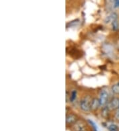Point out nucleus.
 Segmentation results:
<instances>
[{
	"instance_id": "obj_15",
	"label": "nucleus",
	"mask_w": 119,
	"mask_h": 131,
	"mask_svg": "<svg viewBox=\"0 0 119 131\" xmlns=\"http://www.w3.org/2000/svg\"><path fill=\"white\" fill-rule=\"evenodd\" d=\"M114 7L115 8H119V0H116L114 2Z\"/></svg>"
},
{
	"instance_id": "obj_13",
	"label": "nucleus",
	"mask_w": 119,
	"mask_h": 131,
	"mask_svg": "<svg viewBox=\"0 0 119 131\" xmlns=\"http://www.w3.org/2000/svg\"><path fill=\"white\" fill-rule=\"evenodd\" d=\"M88 122H89V123L91 125V126L93 127V129L94 131H98V128H97V125H96V124H95V123H94L93 121L90 120V119H89L88 120Z\"/></svg>"
},
{
	"instance_id": "obj_12",
	"label": "nucleus",
	"mask_w": 119,
	"mask_h": 131,
	"mask_svg": "<svg viewBox=\"0 0 119 131\" xmlns=\"http://www.w3.org/2000/svg\"><path fill=\"white\" fill-rule=\"evenodd\" d=\"M112 25H113V29L114 30H117L119 28V24L117 20L113 21L112 22Z\"/></svg>"
},
{
	"instance_id": "obj_3",
	"label": "nucleus",
	"mask_w": 119,
	"mask_h": 131,
	"mask_svg": "<svg viewBox=\"0 0 119 131\" xmlns=\"http://www.w3.org/2000/svg\"><path fill=\"white\" fill-rule=\"evenodd\" d=\"M109 110H114L117 109L119 107V98L114 97L111 100V102L107 105Z\"/></svg>"
},
{
	"instance_id": "obj_7",
	"label": "nucleus",
	"mask_w": 119,
	"mask_h": 131,
	"mask_svg": "<svg viewBox=\"0 0 119 131\" xmlns=\"http://www.w3.org/2000/svg\"><path fill=\"white\" fill-rule=\"evenodd\" d=\"M116 18H117V15H116V13H112L111 15H110L109 16H108L106 17V20H107V21H106V23H109L110 22V21H112V22H113V21L116 20Z\"/></svg>"
},
{
	"instance_id": "obj_10",
	"label": "nucleus",
	"mask_w": 119,
	"mask_h": 131,
	"mask_svg": "<svg viewBox=\"0 0 119 131\" xmlns=\"http://www.w3.org/2000/svg\"><path fill=\"white\" fill-rule=\"evenodd\" d=\"M109 109L107 107V106L105 107L102 111V115L104 117H106L109 115Z\"/></svg>"
},
{
	"instance_id": "obj_11",
	"label": "nucleus",
	"mask_w": 119,
	"mask_h": 131,
	"mask_svg": "<svg viewBox=\"0 0 119 131\" xmlns=\"http://www.w3.org/2000/svg\"><path fill=\"white\" fill-rule=\"evenodd\" d=\"M109 131H118V127L114 124H111L108 127Z\"/></svg>"
},
{
	"instance_id": "obj_6",
	"label": "nucleus",
	"mask_w": 119,
	"mask_h": 131,
	"mask_svg": "<svg viewBox=\"0 0 119 131\" xmlns=\"http://www.w3.org/2000/svg\"><path fill=\"white\" fill-rule=\"evenodd\" d=\"M100 102H99V99L97 98H94L92 99V101H91V110L95 111L98 109L99 107H100Z\"/></svg>"
},
{
	"instance_id": "obj_5",
	"label": "nucleus",
	"mask_w": 119,
	"mask_h": 131,
	"mask_svg": "<svg viewBox=\"0 0 119 131\" xmlns=\"http://www.w3.org/2000/svg\"><path fill=\"white\" fill-rule=\"evenodd\" d=\"M73 128H74L75 131H85V126L82 122L77 121L73 125Z\"/></svg>"
},
{
	"instance_id": "obj_2",
	"label": "nucleus",
	"mask_w": 119,
	"mask_h": 131,
	"mask_svg": "<svg viewBox=\"0 0 119 131\" xmlns=\"http://www.w3.org/2000/svg\"><path fill=\"white\" fill-rule=\"evenodd\" d=\"M109 93L105 90H102L99 95V102H100L101 106H105L108 101Z\"/></svg>"
},
{
	"instance_id": "obj_9",
	"label": "nucleus",
	"mask_w": 119,
	"mask_h": 131,
	"mask_svg": "<svg viewBox=\"0 0 119 131\" xmlns=\"http://www.w3.org/2000/svg\"><path fill=\"white\" fill-rule=\"evenodd\" d=\"M77 96V91L76 90H73L72 92H71V94L70 95V100L71 101V102H73L75 101V99H76Z\"/></svg>"
},
{
	"instance_id": "obj_1",
	"label": "nucleus",
	"mask_w": 119,
	"mask_h": 131,
	"mask_svg": "<svg viewBox=\"0 0 119 131\" xmlns=\"http://www.w3.org/2000/svg\"><path fill=\"white\" fill-rule=\"evenodd\" d=\"M91 101H92V99H91L90 97H89V96L85 97L83 99H81L80 103H79L80 109L84 112H89L91 110Z\"/></svg>"
},
{
	"instance_id": "obj_14",
	"label": "nucleus",
	"mask_w": 119,
	"mask_h": 131,
	"mask_svg": "<svg viewBox=\"0 0 119 131\" xmlns=\"http://www.w3.org/2000/svg\"><path fill=\"white\" fill-rule=\"evenodd\" d=\"M114 118L117 121H119V108H118L116 110V112L114 114Z\"/></svg>"
},
{
	"instance_id": "obj_8",
	"label": "nucleus",
	"mask_w": 119,
	"mask_h": 131,
	"mask_svg": "<svg viewBox=\"0 0 119 131\" xmlns=\"http://www.w3.org/2000/svg\"><path fill=\"white\" fill-rule=\"evenodd\" d=\"M112 91L115 94H119V83L112 87Z\"/></svg>"
},
{
	"instance_id": "obj_4",
	"label": "nucleus",
	"mask_w": 119,
	"mask_h": 131,
	"mask_svg": "<svg viewBox=\"0 0 119 131\" xmlns=\"http://www.w3.org/2000/svg\"><path fill=\"white\" fill-rule=\"evenodd\" d=\"M78 120V117L74 114H69L66 115V123L67 124H75Z\"/></svg>"
}]
</instances>
